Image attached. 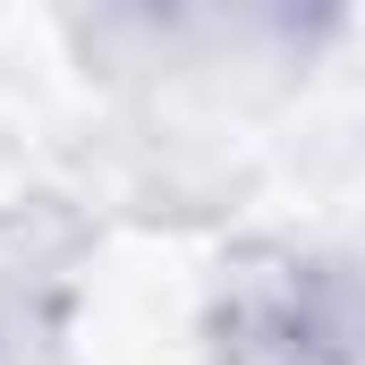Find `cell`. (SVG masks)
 I'll return each mask as SVG.
<instances>
[{"label": "cell", "instance_id": "cell-1", "mask_svg": "<svg viewBox=\"0 0 365 365\" xmlns=\"http://www.w3.org/2000/svg\"><path fill=\"white\" fill-rule=\"evenodd\" d=\"M195 340L212 365H357L365 357L357 264L314 238H247L204 280Z\"/></svg>", "mask_w": 365, "mask_h": 365}, {"label": "cell", "instance_id": "cell-2", "mask_svg": "<svg viewBox=\"0 0 365 365\" xmlns=\"http://www.w3.org/2000/svg\"><path fill=\"white\" fill-rule=\"evenodd\" d=\"M77 9L93 51L119 68H204L255 43L280 51L272 0H77Z\"/></svg>", "mask_w": 365, "mask_h": 365}]
</instances>
